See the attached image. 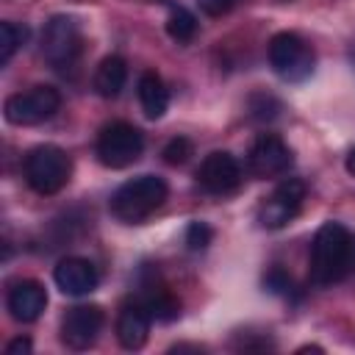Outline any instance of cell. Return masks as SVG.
I'll return each instance as SVG.
<instances>
[{
    "mask_svg": "<svg viewBox=\"0 0 355 355\" xmlns=\"http://www.w3.org/2000/svg\"><path fill=\"white\" fill-rule=\"evenodd\" d=\"M61 108V94L53 86H33L28 92L11 94L3 105V114L11 125H39Z\"/></svg>",
    "mask_w": 355,
    "mask_h": 355,
    "instance_id": "obj_7",
    "label": "cell"
},
{
    "mask_svg": "<svg viewBox=\"0 0 355 355\" xmlns=\"http://www.w3.org/2000/svg\"><path fill=\"white\" fill-rule=\"evenodd\" d=\"M103 308L100 305H75L61 319V341L64 347L80 352L89 349L97 341V333L103 330Z\"/></svg>",
    "mask_w": 355,
    "mask_h": 355,
    "instance_id": "obj_11",
    "label": "cell"
},
{
    "mask_svg": "<svg viewBox=\"0 0 355 355\" xmlns=\"http://www.w3.org/2000/svg\"><path fill=\"white\" fill-rule=\"evenodd\" d=\"M141 302L150 311V316L158 319V322H172L180 313V300L169 288H164V286H147Z\"/></svg>",
    "mask_w": 355,
    "mask_h": 355,
    "instance_id": "obj_17",
    "label": "cell"
},
{
    "mask_svg": "<svg viewBox=\"0 0 355 355\" xmlns=\"http://www.w3.org/2000/svg\"><path fill=\"white\" fill-rule=\"evenodd\" d=\"M139 103L147 119H161L169 108V92L164 86V80L155 72H144L139 78Z\"/></svg>",
    "mask_w": 355,
    "mask_h": 355,
    "instance_id": "obj_15",
    "label": "cell"
},
{
    "mask_svg": "<svg viewBox=\"0 0 355 355\" xmlns=\"http://www.w3.org/2000/svg\"><path fill=\"white\" fill-rule=\"evenodd\" d=\"M97 158L108 169H125L139 161L144 150V136L130 122H111L97 136Z\"/></svg>",
    "mask_w": 355,
    "mask_h": 355,
    "instance_id": "obj_5",
    "label": "cell"
},
{
    "mask_svg": "<svg viewBox=\"0 0 355 355\" xmlns=\"http://www.w3.org/2000/svg\"><path fill=\"white\" fill-rule=\"evenodd\" d=\"M194 3H197L200 11L208 14V17H222V14H227V11L236 6V0H194Z\"/></svg>",
    "mask_w": 355,
    "mask_h": 355,
    "instance_id": "obj_24",
    "label": "cell"
},
{
    "mask_svg": "<svg viewBox=\"0 0 355 355\" xmlns=\"http://www.w3.org/2000/svg\"><path fill=\"white\" fill-rule=\"evenodd\" d=\"M197 183L208 194H216V197L233 194L241 186V166L230 153L214 150V153H208L202 158V164L197 169Z\"/></svg>",
    "mask_w": 355,
    "mask_h": 355,
    "instance_id": "obj_10",
    "label": "cell"
},
{
    "mask_svg": "<svg viewBox=\"0 0 355 355\" xmlns=\"http://www.w3.org/2000/svg\"><path fill=\"white\" fill-rule=\"evenodd\" d=\"M344 166H347V172H349V175L355 178V147H352V150L347 153V161H344Z\"/></svg>",
    "mask_w": 355,
    "mask_h": 355,
    "instance_id": "obj_26",
    "label": "cell"
},
{
    "mask_svg": "<svg viewBox=\"0 0 355 355\" xmlns=\"http://www.w3.org/2000/svg\"><path fill=\"white\" fill-rule=\"evenodd\" d=\"M291 161L294 155L288 144L275 133H261L247 153V166L255 178H280L288 172Z\"/></svg>",
    "mask_w": 355,
    "mask_h": 355,
    "instance_id": "obj_9",
    "label": "cell"
},
{
    "mask_svg": "<svg viewBox=\"0 0 355 355\" xmlns=\"http://www.w3.org/2000/svg\"><path fill=\"white\" fill-rule=\"evenodd\" d=\"M72 161L58 144H39L25 155V180L36 194H55L69 183Z\"/></svg>",
    "mask_w": 355,
    "mask_h": 355,
    "instance_id": "obj_3",
    "label": "cell"
},
{
    "mask_svg": "<svg viewBox=\"0 0 355 355\" xmlns=\"http://www.w3.org/2000/svg\"><path fill=\"white\" fill-rule=\"evenodd\" d=\"M28 39V28L17 25V22H0V64H8L11 55L19 50V44H25Z\"/></svg>",
    "mask_w": 355,
    "mask_h": 355,
    "instance_id": "obj_19",
    "label": "cell"
},
{
    "mask_svg": "<svg viewBox=\"0 0 355 355\" xmlns=\"http://www.w3.org/2000/svg\"><path fill=\"white\" fill-rule=\"evenodd\" d=\"M250 111H252V116L255 119H275L277 116V111H280V103L275 100V97H269V94H252L250 97Z\"/></svg>",
    "mask_w": 355,
    "mask_h": 355,
    "instance_id": "obj_21",
    "label": "cell"
},
{
    "mask_svg": "<svg viewBox=\"0 0 355 355\" xmlns=\"http://www.w3.org/2000/svg\"><path fill=\"white\" fill-rule=\"evenodd\" d=\"M53 280H55V286H58L64 294H69V297H83V294H92V291L97 288L100 275H97V269H94L92 261L72 255V258H61V261L55 263Z\"/></svg>",
    "mask_w": 355,
    "mask_h": 355,
    "instance_id": "obj_12",
    "label": "cell"
},
{
    "mask_svg": "<svg viewBox=\"0 0 355 355\" xmlns=\"http://www.w3.org/2000/svg\"><path fill=\"white\" fill-rule=\"evenodd\" d=\"M211 239H214V230H211L205 222H191V225L186 227V244H189V250H194V252L205 250V247L211 244Z\"/></svg>",
    "mask_w": 355,
    "mask_h": 355,
    "instance_id": "obj_22",
    "label": "cell"
},
{
    "mask_svg": "<svg viewBox=\"0 0 355 355\" xmlns=\"http://www.w3.org/2000/svg\"><path fill=\"white\" fill-rule=\"evenodd\" d=\"M166 33L175 39V42H191L194 39V33H197V19H194V14L191 11H186V8H172L169 11V17H166Z\"/></svg>",
    "mask_w": 355,
    "mask_h": 355,
    "instance_id": "obj_18",
    "label": "cell"
},
{
    "mask_svg": "<svg viewBox=\"0 0 355 355\" xmlns=\"http://www.w3.org/2000/svg\"><path fill=\"white\" fill-rule=\"evenodd\" d=\"M83 53V33L78 19L72 17H53L42 31V55L50 67H72Z\"/></svg>",
    "mask_w": 355,
    "mask_h": 355,
    "instance_id": "obj_6",
    "label": "cell"
},
{
    "mask_svg": "<svg viewBox=\"0 0 355 355\" xmlns=\"http://www.w3.org/2000/svg\"><path fill=\"white\" fill-rule=\"evenodd\" d=\"M6 305L17 322H36L47 308V291L39 280H17L8 288Z\"/></svg>",
    "mask_w": 355,
    "mask_h": 355,
    "instance_id": "obj_13",
    "label": "cell"
},
{
    "mask_svg": "<svg viewBox=\"0 0 355 355\" xmlns=\"http://www.w3.org/2000/svg\"><path fill=\"white\" fill-rule=\"evenodd\" d=\"M128 80V64L122 55H105L94 69V89L100 97H116Z\"/></svg>",
    "mask_w": 355,
    "mask_h": 355,
    "instance_id": "obj_16",
    "label": "cell"
},
{
    "mask_svg": "<svg viewBox=\"0 0 355 355\" xmlns=\"http://www.w3.org/2000/svg\"><path fill=\"white\" fill-rule=\"evenodd\" d=\"M263 286L272 291V294H291V277L283 272V269H269L263 275Z\"/></svg>",
    "mask_w": 355,
    "mask_h": 355,
    "instance_id": "obj_23",
    "label": "cell"
},
{
    "mask_svg": "<svg viewBox=\"0 0 355 355\" xmlns=\"http://www.w3.org/2000/svg\"><path fill=\"white\" fill-rule=\"evenodd\" d=\"M150 311L144 308L141 300H133L128 305H122L119 316H116V338L125 349H139L147 341L150 333Z\"/></svg>",
    "mask_w": 355,
    "mask_h": 355,
    "instance_id": "obj_14",
    "label": "cell"
},
{
    "mask_svg": "<svg viewBox=\"0 0 355 355\" xmlns=\"http://www.w3.org/2000/svg\"><path fill=\"white\" fill-rule=\"evenodd\" d=\"M31 349H33V344H31V338H28V336L11 338V341L6 344V355H28Z\"/></svg>",
    "mask_w": 355,
    "mask_h": 355,
    "instance_id": "obj_25",
    "label": "cell"
},
{
    "mask_svg": "<svg viewBox=\"0 0 355 355\" xmlns=\"http://www.w3.org/2000/svg\"><path fill=\"white\" fill-rule=\"evenodd\" d=\"M355 269V236L338 225L324 222L311 241L308 275L316 286H333Z\"/></svg>",
    "mask_w": 355,
    "mask_h": 355,
    "instance_id": "obj_1",
    "label": "cell"
},
{
    "mask_svg": "<svg viewBox=\"0 0 355 355\" xmlns=\"http://www.w3.org/2000/svg\"><path fill=\"white\" fill-rule=\"evenodd\" d=\"M266 53H269V67L286 83H300V80L311 78L313 64H316L311 44L302 36L291 33V31L275 33L269 39V50Z\"/></svg>",
    "mask_w": 355,
    "mask_h": 355,
    "instance_id": "obj_4",
    "label": "cell"
},
{
    "mask_svg": "<svg viewBox=\"0 0 355 355\" xmlns=\"http://www.w3.org/2000/svg\"><path fill=\"white\" fill-rule=\"evenodd\" d=\"M297 352H300V355H302V352H322V347H316V344H308V347H300Z\"/></svg>",
    "mask_w": 355,
    "mask_h": 355,
    "instance_id": "obj_27",
    "label": "cell"
},
{
    "mask_svg": "<svg viewBox=\"0 0 355 355\" xmlns=\"http://www.w3.org/2000/svg\"><path fill=\"white\" fill-rule=\"evenodd\" d=\"M352 61H355V47H352Z\"/></svg>",
    "mask_w": 355,
    "mask_h": 355,
    "instance_id": "obj_28",
    "label": "cell"
},
{
    "mask_svg": "<svg viewBox=\"0 0 355 355\" xmlns=\"http://www.w3.org/2000/svg\"><path fill=\"white\" fill-rule=\"evenodd\" d=\"M166 194H169V189H166L164 178H158V175H139L133 180H125L111 194V214L119 222L136 225V222L147 219L150 214H155L164 205Z\"/></svg>",
    "mask_w": 355,
    "mask_h": 355,
    "instance_id": "obj_2",
    "label": "cell"
},
{
    "mask_svg": "<svg viewBox=\"0 0 355 355\" xmlns=\"http://www.w3.org/2000/svg\"><path fill=\"white\" fill-rule=\"evenodd\" d=\"M302 200H305V183L297 180V178H288L283 183L275 186V191L261 202L258 208V222L261 227L266 230H277V227H286L302 208Z\"/></svg>",
    "mask_w": 355,
    "mask_h": 355,
    "instance_id": "obj_8",
    "label": "cell"
},
{
    "mask_svg": "<svg viewBox=\"0 0 355 355\" xmlns=\"http://www.w3.org/2000/svg\"><path fill=\"white\" fill-rule=\"evenodd\" d=\"M161 155H164V161L169 166H180V164L189 161V155H194V147H191V141L186 136H175V139H169L164 144V153Z\"/></svg>",
    "mask_w": 355,
    "mask_h": 355,
    "instance_id": "obj_20",
    "label": "cell"
}]
</instances>
